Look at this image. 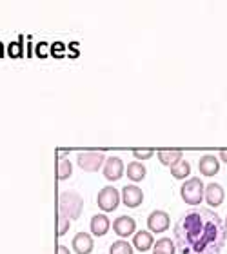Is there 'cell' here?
<instances>
[{"label":"cell","mask_w":227,"mask_h":254,"mask_svg":"<svg viewBox=\"0 0 227 254\" xmlns=\"http://www.w3.org/2000/svg\"><path fill=\"white\" fill-rule=\"evenodd\" d=\"M227 229L211 209L184 212L174 223V244L180 254H222Z\"/></svg>","instance_id":"cell-1"},{"label":"cell","mask_w":227,"mask_h":254,"mask_svg":"<svg viewBox=\"0 0 227 254\" xmlns=\"http://www.w3.org/2000/svg\"><path fill=\"white\" fill-rule=\"evenodd\" d=\"M106 162V153L102 151H84V153L76 154V164L80 169L87 171V173H96Z\"/></svg>","instance_id":"cell-4"},{"label":"cell","mask_w":227,"mask_h":254,"mask_svg":"<svg viewBox=\"0 0 227 254\" xmlns=\"http://www.w3.org/2000/svg\"><path fill=\"white\" fill-rule=\"evenodd\" d=\"M156 156H158L160 164L171 167V165H174L176 162H180V160L184 158V153L182 151H158Z\"/></svg>","instance_id":"cell-17"},{"label":"cell","mask_w":227,"mask_h":254,"mask_svg":"<svg viewBox=\"0 0 227 254\" xmlns=\"http://www.w3.org/2000/svg\"><path fill=\"white\" fill-rule=\"evenodd\" d=\"M171 225V218L165 211H153L148 218V227L151 233H165Z\"/></svg>","instance_id":"cell-6"},{"label":"cell","mask_w":227,"mask_h":254,"mask_svg":"<svg viewBox=\"0 0 227 254\" xmlns=\"http://www.w3.org/2000/svg\"><path fill=\"white\" fill-rule=\"evenodd\" d=\"M146 173H148V171H146V167H144L140 162H131L126 169L127 178L131 182H142L144 178H146Z\"/></svg>","instance_id":"cell-15"},{"label":"cell","mask_w":227,"mask_h":254,"mask_svg":"<svg viewBox=\"0 0 227 254\" xmlns=\"http://www.w3.org/2000/svg\"><path fill=\"white\" fill-rule=\"evenodd\" d=\"M109 254H133V247L129 242H115L109 247Z\"/></svg>","instance_id":"cell-20"},{"label":"cell","mask_w":227,"mask_h":254,"mask_svg":"<svg viewBox=\"0 0 227 254\" xmlns=\"http://www.w3.org/2000/svg\"><path fill=\"white\" fill-rule=\"evenodd\" d=\"M104 176L106 180L116 182L124 176V162H122L118 156H109L104 162Z\"/></svg>","instance_id":"cell-7"},{"label":"cell","mask_w":227,"mask_h":254,"mask_svg":"<svg viewBox=\"0 0 227 254\" xmlns=\"http://www.w3.org/2000/svg\"><path fill=\"white\" fill-rule=\"evenodd\" d=\"M95 249V242L87 233L75 234L73 238V251L76 254H91Z\"/></svg>","instance_id":"cell-10"},{"label":"cell","mask_w":227,"mask_h":254,"mask_svg":"<svg viewBox=\"0 0 227 254\" xmlns=\"http://www.w3.org/2000/svg\"><path fill=\"white\" fill-rule=\"evenodd\" d=\"M180 194H182V200L187 203V205H198L202 200H204V182L200 178H189L185 182L182 189H180Z\"/></svg>","instance_id":"cell-3"},{"label":"cell","mask_w":227,"mask_h":254,"mask_svg":"<svg viewBox=\"0 0 227 254\" xmlns=\"http://www.w3.org/2000/svg\"><path fill=\"white\" fill-rule=\"evenodd\" d=\"M109 218L106 214H95V216L91 218V233L95 234V236H106L107 231H109Z\"/></svg>","instance_id":"cell-14"},{"label":"cell","mask_w":227,"mask_h":254,"mask_svg":"<svg viewBox=\"0 0 227 254\" xmlns=\"http://www.w3.org/2000/svg\"><path fill=\"white\" fill-rule=\"evenodd\" d=\"M154 253L160 254H174V242L169 238H162L154 242Z\"/></svg>","instance_id":"cell-19"},{"label":"cell","mask_w":227,"mask_h":254,"mask_svg":"<svg viewBox=\"0 0 227 254\" xmlns=\"http://www.w3.org/2000/svg\"><path fill=\"white\" fill-rule=\"evenodd\" d=\"M58 207H60V214L66 216L71 222V220H78L80 214H82V209H84V200L78 192L75 190H64L60 194V200H58Z\"/></svg>","instance_id":"cell-2"},{"label":"cell","mask_w":227,"mask_h":254,"mask_svg":"<svg viewBox=\"0 0 227 254\" xmlns=\"http://www.w3.org/2000/svg\"><path fill=\"white\" fill-rule=\"evenodd\" d=\"M153 254H160V253H153Z\"/></svg>","instance_id":"cell-27"},{"label":"cell","mask_w":227,"mask_h":254,"mask_svg":"<svg viewBox=\"0 0 227 254\" xmlns=\"http://www.w3.org/2000/svg\"><path fill=\"white\" fill-rule=\"evenodd\" d=\"M224 225H226V229H227V218H226V223H224Z\"/></svg>","instance_id":"cell-26"},{"label":"cell","mask_w":227,"mask_h":254,"mask_svg":"<svg viewBox=\"0 0 227 254\" xmlns=\"http://www.w3.org/2000/svg\"><path fill=\"white\" fill-rule=\"evenodd\" d=\"M66 156H68V151H57L58 162H60V160H66Z\"/></svg>","instance_id":"cell-25"},{"label":"cell","mask_w":227,"mask_h":254,"mask_svg":"<svg viewBox=\"0 0 227 254\" xmlns=\"http://www.w3.org/2000/svg\"><path fill=\"white\" fill-rule=\"evenodd\" d=\"M113 231H115L120 238H127V236L135 234V231H137V222H135L131 216H118L115 222H113Z\"/></svg>","instance_id":"cell-9"},{"label":"cell","mask_w":227,"mask_h":254,"mask_svg":"<svg viewBox=\"0 0 227 254\" xmlns=\"http://www.w3.org/2000/svg\"><path fill=\"white\" fill-rule=\"evenodd\" d=\"M153 245H154L153 234L148 233V231H138V233H135V236H133V249L140 251V253L149 251Z\"/></svg>","instance_id":"cell-13"},{"label":"cell","mask_w":227,"mask_h":254,"mask_svg":"<svg viewBox=\"0 0 227 254\" xmlns=\"http://www.w3.org/2000/svg\"><path fill=\"white\" fill-rule=\"evenodd\" d=\"M198 171H200L204 176H215L220 171V164H218V158L215 154H204L198 162Z\"/></svg>","instance_id":"cell-12"},{"label":"cell","mask_w":227,"mask_h":254,"mask_svg":"<svg viewBox=\"0 0 227 254\" xmlns=\"http://www.w3.org/2000/svg\"><path fill=\"white\" fill-rule=\"evenodd\" d=\"M191 173V164L187 160H180L174 165H171V175H173L174 180H185Z\"/></svg>","instance_id":"cell-16"},{"label":"cell","mask_w":227,"mask_h":254,"mask_svg":"<svg viewBox=\"0 0 227 254\" xmlns=\"http://www.w3.org/2000/svg\"><path fill=\"white\" fill-rule=\"evenodd\" d=\"M204 196H206V201L211 207H218L224 203V198H226V190L222 186L218 184H209L204 190Z\"/></svg>","instance_id":"cell-11"},{"label":"cell","mask_w":227,"mask_h":254,"mask_svg":"<svg viewBox=\"0 0 227 254\" xmlns=\"http://www.w3.org/2000/svg\"><path fill=\"white\" fill-rule=\"evenodd\" d=\"M120 192L115 189L113 186H107V187H102L98 196H96V203L100 207L104 212H113L116 211V207L120 205Z\"/></svg>","instance_id":"cell-5"},{"label":"cell","mask_w":227,"mask_h":254,"mask_svg":"<svg viewBox=\"0 0 227 254\" xmlns=\"http://www.w3.org/2000/svg\"><path fill=\"white\" fill-rule=\"evenodd\" d=\"M57 254H71V253H69L68 247H64V245H58V247H57Z\"/></svg>","instance_id":"cell-23"},{"label":"cell","mask_w":227,"mask_h":254,"mask_svg":"<svg viewBox=\"0 0 227 254\" xmlns=\"http://www.w3.org/2000/svg\"><path fill=\"white\" fill-rule=\"evenodd\" d=\"M120 198H122V201H124L127 207L135 209V207L142 205L144 192H142V189H140V187H137V186H126L124 189H122Z\"/></svg>","instance_id":"cell-8"},{"label":"cell","mask_w":227,"mask_h":254,"mask_svg":"<svg viewBox=\"0 0 227 254\" xmlns=\"http://www.w3.org/2000/svg\"><path fill=\"white\" fill-rule=\"evenodd\" d=\"M218 156H220V160H222L224 164H227V149H224V151H220V153H218Z\"/></svg>","instance_id":"cell-24"},{"label":"cell","mask_w":227,"mask_h":254,"mask_svg":"<svg viewBox=\"0 0 227 254\" xmlns=\"http://www.w3.org/2000/svg\"><path fill=\"white\" fill-rule=\"evenodd\" d=\"M69 231V220L62 214H58V227H57V234L58 236H64V234Z\"/></svg>","instance_id":"cell-21"},{"label":"cell","mask_w":227,"mask_h":254,"mask_svg":"<svg viewBox=\"0 0 227 254\" xmlns=\"http://www.w3.org/2000/svg\"><path fill=\"white\" fill-rule=\"evenodd\" d=\"M154 154L153 149H133V156L138 160H149Z\"/></svg>","instance_id":"cell-22"},{"label":"cell","mask_w":227,"mask_h":254,"mask_svg":"<svg viewBox=\"0 0 227 254\" xmlns=\"http://www.w3.org/2000/svg\"><path fill=\"white\" fill-rule=\"evenodd\" d=\"M71 173H73L71 162H69V160H60L57 165V180H60V182L68 180L69 176H71Z\"/></svg>","instance_id":"cell-18"}]
</instances>
